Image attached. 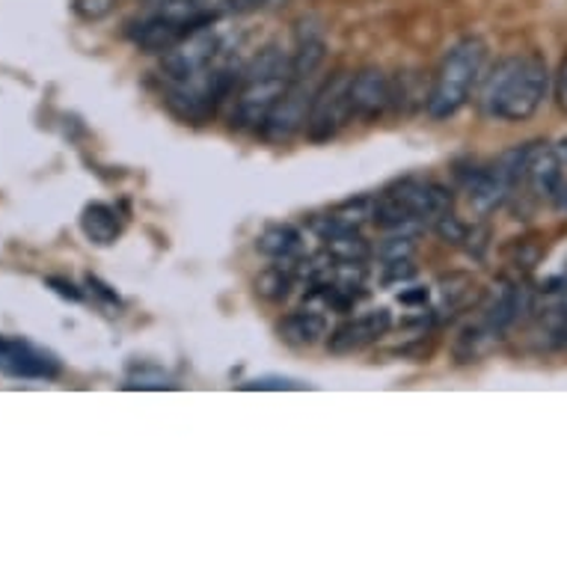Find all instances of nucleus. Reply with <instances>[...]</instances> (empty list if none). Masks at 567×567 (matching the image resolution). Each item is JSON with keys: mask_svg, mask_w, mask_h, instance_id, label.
Instances as JSON below:
<instances>
[{"mask_svg": "<svg viewBox=\"0 0 567 567\" xmlns=\"http://www.w3.org/2000/svg\"><path fill=\"white\" fill-rule=\"evenodd\" d=\"M553 75L540 54H514L493 65L484 78L482 107L491 120L526 122L540 111L547 99Z\"/></svg>", "mask_w": 567, "mask_h": 567, "instance_id": "nucleus-1", "label": "nucleus"}, {"mask_svg": "<svg viewBox=\"0 0 567 567\" xmlns=\"http://www.w3.org/2000/svg\"><path fill=\"white\" fill-rule=\"evenodd\" d=\"M452 215V190L437 182L404 178L374 203L372 220L386 233H416Z\"/></svg>", "mask_w": 567, "mask_h": 567, "instance_id": "nucleus-2", "label": "nucleus"}, {"mask_svg": "<svg viewBox=\"0 0 567 567\" xmlns=\"http://www.w3.org/2000/svg\"><path fill=\"white\" fill-rule=\"evenodd\" d=\"M484 60H487V42L478 37L461 39L449 51L446 60L440 63L434 84H431L429 99H425V111L431 120H452L470 102V93L482 78Z\"/></svg>", "mask_w": 567, "mask_h": 567, "instance_id": "nucleus-3", "label": "nucleus"}, {"mask_svg": "<svg viewBox=\"0 0 567 567\" xmlns=\"http://www.w3.org/2000/svg\"><path fill=\"white\" fill-rule=\"evenodd\" d=\"M351 72H336L321 90H316L307 116V137L312 143H327L353 122L351 113Z\"/></svg>", "mask_w": 567, "mask_h": 567, "instance_id": "nucleus-4", "label": "nucleus"}, {"mask_svg": "<svg viewBox=\"0 0 567 567\" xmlns=\"http://www.w3.org/2000/svg\"><path fill=\"white\" fill-rule=\"evenodd\" d=\"M291 84V72H256L247 75L244 90L238 93L233 111V128L238 131H261L270 111L286 95Z\"/></svg>", "mask_w": 567, "mask_h": 567, "instance_id": "nucleus-5", "label": "nucleus"}, {"mask_svg": "<svg viewBox=\"0 0 567 567\" xmlns=\"http://www.w3.org/2000/svg\"><path fill=\"white\" fill-rule=\"evenodd\" d=\"M220 51H224V39H220L217 30L205 24V28L194 30L190 37L182 39L176 48H169L164 54V63H161V72H164L169 84H185V81H194L196 75H203L205 69H212Z\"/></svg>", "mask_w": 567, "mask_h": 567, "instance_id": "nucleus-6", "label": "nucleus"}, {"mask_svg": "<svg viewBox=\"0 0 567 567\" xmlns=\"http://www.w3.org/2000/svg\"><path fill=\"white\" fill-rule=\"evenodd\" d=\"M0 374L12 381H54L63 374V363L56 360V353L28 339L0 336Z\"/></svg>", "mask_w": 567, "mask_h": 567, "instance_id": "nucleus-7", "label": "nucleus"}, {"mask_svg": "<svg viewBox=\"0 0 567 567\" xmlns=\"http://www.w3.org/2000/svg\"><path fill=\"white\" fill-rule=\"evenodd\" d=\"M312 78H303V81H291L286 95L279 99L277 107L270 111V116L261 125V137L268 143H289L300 128H307V116H309V104H312Z\"/></svg>", "mask_w": 567, "mask_h": 567, "instance_id": "nucleus-8", "label": "nucleus"}, {"mask_svg": "<svg viewBox=\"0 0 567 567\" xmlns=\"http://www.w3.org/2000/svg\"><path fill=\"white\" fill-rule=\"evenodd\" d=\"M565 178V158L558 143H532L523 185L529 187V194L538 203H556L558 187Z\"/></svg>", "mask_w": 567, "mask_h": 567, "instance_id": "nucleus-9", "label": "nucleus"}, {"mask_svg": "<svg viewBox=\"0 0 567 567\" xmlns=\"http://www.w3.org/2000/svg\"><path fill=\"white\" fill-rule=\"evenodd\" d=\"M392 327L390 309H372V312H363V316L344 321L330 333L327 339V351L336 353V357H348V353H357L374 344L386 330Z\"/></svg>", "mask_w": 567, "mask_h": 567, "instance_id": "nucleus-10", "label": "nucleus"}, {"mask_svg": "<svg viewBox=\"0 0 567 567\" xmlns=\"http://www.w3.org/2000/svg\"><path fill=\"white\" fill-rule=\"evenodd\" d=\"M392 107V81L381 69H363L351 78L353 120L374 122Z\"/></svg>", "mask_w": 567, "mask_h": 567, "instance_id": "nucleus-11", "label": "nucleus"}, {"mask_svg": "<svg viewBox=\"0 0 567 567\" xmlns=\"http://www.w3.org/2000/svg\"><path fill=\"white\" fill-rule=\"evenodd\" d=\"M194 30L199 28H190V24H185V21H176V19H169V16L155 12V16H150V19L131 24L128 37L134 45L143 48V51H150V54H167L169 48H176L178 42H182L185 37H190Z\"/></svg>", "mask_w": 567, "mask_h": 567, "instance_id": "nucleus-12", "label": "nucleus"}, {"mask_svg": "<svg viewBox=\"0 0 567 567\" xmlns=\"http://www.w3.org/2000/svg\"><path fill=\"white\" fill-rule=\"evenodd\" d=\"M520 312H523V289H517V286L508 282V279H496L491 289L484 291L478 318H482L484 324L491 327V330L505 336V330L520 318Z\"/></svg>", "mask_w": 567, "mask_h": 567, "instance_id": "nucleus-13", "label": "nucleus"}, {"mask_svg": "<svg viewBox=\"0 0 567 567\" xmlns=\"http://www.w3.org/2000/svg\"><path fill=\"white\" fill-rule=\"evenodd\" d=\"M327 56V39L324 28L318 19L298 21V48L291 54V81H303V78H316Z\"/></svg>", "mask_w": 567, "mask_h": 567, "instance_id": "nucleus-14", "label": "nucleus"}, {"mask_svg": "<svg viewBox=\"0 0 567 567\" xmlns=\"http://www.w3.org/2000/svg\"><path fill=\"white\" fill-rule=\"evenodd\" d=\"M256 250L274 261H298L303 256V235L289 224H270L256 238Z\"/></svg>", "mask_w": 567, "mask_h": 567, "instance_id": "nucleus-15", "label": "nucleus"}, {"mask_svg": "<svg viewBox=\"0 0 567 567\" xmlns=\"http://www.w3.org/2000/svg\"><path fill=\"white\" fill-rule=\"evenodd\" d=\"M277 333L291 348H312L327 333V318L321 312H312V309L289 312L277 324Z\"/></svg>", "mask_w": 567, "mask_h": 567, "instance_id": "nucleus-16", "label": "nucleus"}, {"mask_svg": "<svg viewBox=\"0 0 567 567\" xmlns=\"http://www.w3.org/2000/svg\"><path fill=\"white\" fill-rule=\"evenodd\" d=\"M503 342V333H496L491 327L484 324L482 318H475L473 324H466L461 333H457L452 351L461 363H473V360H482L484 353H491L496 344Z\"/></svg>", "mask_w": 567, "mask_h": 567, "instance_id": "nucleus-17", "label": "nucleus"}, {"mask_svg": "<svg viewBox=\"0 0 567 567\" xmlns=\"http://www.w3.org/2000/svg\"><path fill=\"white\" fill-rule=\"evenodd\" d=\"M81 229H84V235L90 241L107 247V244H113L120 238L122 220L120 215H116V208H111V205L90 203L84 208V215H81Z\"/></svg>", "mask_w": 567, "mask_h": 567, "instance_id": "nucleus-18", "label": "nucleus"}, {"mask_svg": "<svg viewBox=\"0 0 567 567\" xmlns=\"http://www.w3.org/2000/svg\"><path fill=\"white\" fill-rule=\"evenodd\" d=\"M291 286H295V261H279V265L261 270L256 279V295L270 303H279L282 298H289Z\"/></svg>", "mask_w": 567, "mask_h": 567, "instance_id": "nucleus-19", "label": "nucleus"}, {"mask_svg": "<svg viewBox=\"0 0 567 567\" xmlns=\"http://www.w3.org/2000/svg\"><path fill=\"white\" fill-rule=\"evenodd\" d=\"M324 250L333 259L342 261H365L372 256V247H369V241L357 229H344V233H336L330 238H324Z\"/></svg>", "mask_w": 567, "mask_h": 567, "instance_id": "nucleus-20", "label": "nucleus"}, {"mask_svg": "<svg viewBox=\"0 0 567 567\" xmlns=\"http://www.w3.org/2000/svg\"><path fill=\"white\" fill-rule=\"evenodd\" d=\"M173 381L167 374L161 372L158 365H146L140 363L128 372V381H125V390H169Z\"/></svg>", "mask_w": 567, "mask_h": 567, "instance_id": "nucleus-21", "label": "nucleus"}, {"mask_svg": "<svg viewBox=\"0 0 567 567\" xmlns=\"http://www.w3.org/2000/svg\"><path fill=\"white\" fill-rule=\"evenodd\" d=\"M416 252V238L410 233H392L386 241L378 247V256L383 261H399V259H410Z\"/></svg>", "mask_w": 567, "mask_h": 567, "instance_id": "nucleus-22", "label": "nucleus"}, {"mask_svg": "<svg viewBox=\"0 0 567 567\" xmlns=\"http://www.w3.org/2000/svg\"><path fill=\"white\" fill-rule=\"evenodd\" d=\"M113 3L116 0H75V12L86 21H99L113 10Z\"/></svg>", "mask_w": 567, "mask_h": 567, "instance_id": "nucleus-23", "label": "nucleus"}, {"mask_svg": "<svg viewBox=\"0 0 567 567\" xmlns=\"http://www.w3.org/2000/svg\"><path fill=\"white\" fill-rule=\"evenodd\" d=\"M413 274H416V268H413V261L410 259L386 261V274H383V279H386V282H408V279H413Z\"/></svg>", "mask_w": 567, "mask_h": 567, "instance_id": "nucleus-24", "label": "nucleus"}, {"mask_svg": "<svg viewBox=\"0 0 567 567\" xmlns=\"http://www.w3.org/2000/svg\"><path fill=\"white\" fill-rule=\"evenodd\" d=\"M45 286L48 289H54L56 295H60V298H65V300H84V291L78 289L75 282H69V279H63V277H48L45 279Z\"/></svg>", "mask_w": 567, "mask_h": 567, "instance_id": "nucleus-25", "label": "nucleus"}, {"mask_svg": "<svg viewBox=\"0 0 567 567\" xmlns=\"http://www.w3.org/2000/svg\"><path fill=\"white\" fill-rule=\"evenodd\" d=\"M553 93H556L558 111L567 113V56L561 60V65H558L556 78H553Z\"/></svg>", "mask_w": 567, "mask_h": 567, "instance_id": "nucleus-26", "label": "nucleus"}, {"mask_svg": "<svg viewBox=\"0 0 567 567\" xmlns=\"http://www.w3.org/2000/svg\"><path fill=\"white\" fill-rule=\"evenodd\" d=\"M244 390H298V383L291 381H277V378H265V381L247 383Z\"/></svg>", "mask_w": 567, "mask_h": 567, "instance_id": "nucleus-27", "label": "nucleus"}, {"mask_svg": "<svg viewBox=\"0 0 567 567\" xmlns=\"http://www.w3.org/2000/svg\"><path fill=\"white\" fill-rule=\"evenodd\" d=\"M401 300H404V303H425V300H429V291L425 289L404 291V295H401Z\"/></svg>", "mask_w": 567, "mask_h": 567, "instance_id": "nucleus-28", "label": "nucleus"}]
</instances>
